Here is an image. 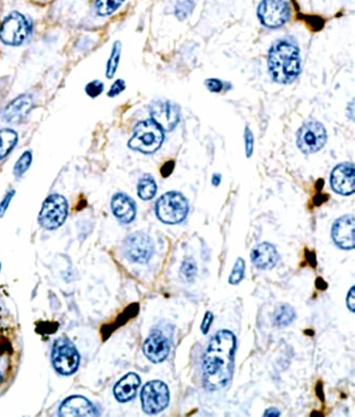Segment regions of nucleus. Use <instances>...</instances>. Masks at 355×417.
<instances>
[{
    "label": "nucleus",
    "mask_w": 355,
    "mask_h": 417,
    "mask_svg": "<svg viewBox=\"0 0 355 417\" xmlns=\"http://www.w3.org/2000/svg\"><path fill=\"white\" fill-rule=\"evenodd\" d=\"M244 142H246L247 157L250 158L252 156L253 150H254V137L249 127H247L246 132H244Z\"/></svg>",
    "instance_id": "7c9ffc66"
},
{
    "label": "nucleus",
    "mask_w": 355,
    "mask_h": 417,
    "mask_svg": "<svg viewBox=\"0 0 355 417\" xmlns=\"http://www.w3.org/2000/svg\"><path fill=\"white\" fill-rule=\"evenodd\" d=\"M327 138V130L321 123L309 121L300 127L297 144L304 154H313L325 146Z\"/></svg>",
    "instance_id": "1a4fd4ad"
},
{
    "label": "nucleus",
    "mask_w": 355,
    "mask_h": 417,
    "mask_svg": "<svg viewBox=\"0 0 355 417\" xmlns=\"http://www.w3.org/2000/svg\"><path fill=\"white\" fill-rule=\"evenodd\" d=\"M33 107L32 97L27 94L13 99L3 111V119L9 123H19L30 113Z\"/></svg>",
    "instance_id": "a211bd4d"
},
{
    "label": "nucleus",
    "mask_w": 355,
    "mask_h": 417,
    "mask_svg": "<svg viewBox=\"0 0 355 417\" xmlns=\"http://www.w3.org/2000/svg\"><path fill=\"white\" fill-rule=\"evenodd\" d=\"M194 8L192 0H182L176 5L175 14L180 19H185L191 13Z\"/></svg>",
    "instance_id": "cd10ccee"
},
{
    "label": "nucleus",
    "mask_w": 355,
    "mask_h": 417,
    "mask_svg": "<svg viewBox=\"0 0 355 417\" xmlns=\"http://www.w3.org/2000/svg\"><path fill=\"white\" fill-rule=\"evenodd\" d=\"M332 238L340 249H354L355 220L352 215H346L335 221L332 228Z\"/></svg>",
    "instance_id": "ddd939ff"
},
{
    "label": "nucleus",
    "mask_w": 355,
    "mask_h": 417,
    "mask_svg": "<svg viewBox=\"0 0 355 417\" xmlns=\"http://www.w3.org/2000/svg\"><path fill=\"white\" fill-rule=\"evenodd\" d=\"M278 256L276 246L269 242H262L255 246L251 253V260L258 269H272L278 264Z\"/></svg>",
    "instance_id": "6ab92c4d"
},
{
    "label": "nucleus",
    "mask_w": 355,
    "mask_h": 417,
    "mask_svg": "<svg viewBox=\"0 0 355 417\" xmlns=\"http://www.w3.org/2000/svg\"><path fill=\"white\" fill-rule=\"evenodd\" d=\"M355 287L353 286L352 289L349 291L348 295H347V305H348L349 309L351 312L354 313L355 305H354V295H355Z\"/></svg>",
    "instance_id": "c9c22d12"
},
{
    "label": "nucleus",
    "mask_w": 355,
    "mask_h": 417,
    "mask_svg": "<svg viewBox=\"0 0 355 417\" xmlns=\"http://www.w3.org/2000/svg\"><path fill=\"white\" fill-rule=\"evenodd\" d=\"M164 140V129L154 120L142 121L133 129V135L128 141L131 150L144 154H152L162 146Z\"/></svg>",
    "instance_id": "7ed1b4c3"
},
{
    "label": "nucleus",
    "mask_w": 355,
    "mask_h": 417,
    "mask_svg": "<svg viewBox=\"0 0 355 417\" xmlns=\"http://www.w3.org/2000/svg\"><path fill=\"white\" fill-rule=\"evenodd\" d=\"M268 68L274 81L290 84L297 79L301 72L299 47L288 40L274 43L269 50Z\"/></svg>",
    "instance_id": "f03ea898"
},
{
    "label": "nucleus",
    "mask_w": 355,
    "mask_h": 417,
    "mask_svg": "<svg viewBox=\"0 0 355 417\" xmlns=\"http://www.w3.org/2000/svg\"><path fill=\"white\" fill-rule=\"evenodd\" d=\"M19 136L12 129H0V159L7 157L8 155L17 146Z\"/></svg>",
    "instance_id": "4be33fe9"
},
{
    "label": "nucleus",
    "mask_w": 355,
    "mask_h": 417,
    "mask_svg": "<svg viewBox=\"0 0 355 417\" xmlns=\"http://www.w3.org/2000/svg\"><path fill=\"white\" fill-rule=\"evenodd\" d=\"M220 178H221V176L218 175V174H215V175H213V185H215V186L219 185Z\"/></svg>",
    "instance_id": "58836bf2"
},
{
    "label": "nucleus",
    "mask_w": 355,
    "mask_h": 417,
    "mask_svg": "<svg viewBox=\"0 0 355 417\" xmlns=\"http://www.w3.org/2000/svg\"><path fill=\"white\" fill-rule=\"evenodd\" d=\"M205 85L208 90L211 92H220L223 88L222 81L219 79H213V78L206 80Z\"/></svg>",
    "instance_id": "473e14b6"
},
{
    "label": "nucleus",
    "mask_w": 355,
    "mask_h": 417,
    "mask_svg": "<svg viewBox=\"0 0 355 417\" xmlns=\"http://www.w3.org/2000/svg\"><path fill=\"white\" fill-rule=\"evenodd\" d=\"M111 209L119 222L128 224L136 218L137 208L135 202L125 193H117L111 200Z\"/></svg>",
    "instance_id": "f3484780"
},
{
    "label": "nucleus",
    "mask_w": 355,
    "mask_h": 417,
    "mask_svg": "<svg viewBox=\"0 0 355 417\" xmlns=\"http://www.w3.org/2000/svg\"><path fill=\"white\" fill-rule=\"evenodd\" d=\"M236 347V336L229 330L218 331L208 342L202 361L204 387L208 391H221L231 382Z\"/></svg>",
    "instance_id": "f257e3e1"
},
{
    "label": "nucleus",
    "mask_w": 355,
    "mask_h": 417,
    "mask_svg": "<svg viewBox=\"0 0 355 417\" xmlns=\"http://www.w3.org/2000/svg\"><path fill=\"white\" fill-rule=\"evenodd\" d=\"M52 362L55 369L61 375L68 376L75 373L79 366L80 356L70 340L59 338L52 348Z\"/></svg>",
    "instance_id": "423d86ee"
},
{
    "label": "nucleus",
    "mask_w": 355,
    "mask_h": 417,
    "mask_svg": "<svg viewBox=\"0 0 355 417\" xmlns=\"http://www.w3.org/2000/svg\"><path fill=\"white\" fill-rule=\"evenodd\" d=\"M3 374H1V371H0V382H1V381H3Z\"/></svg>",
    "instance_id": "ea45409f"
},
{
    "label": "nucleus",
    "mask_w": 355,
    "mask_h": 417,
    "mask_svg": "<svg viewBox=\"0 0 355 417\" xmlns=\"http://www.w3.org/2000/svg\"><path fill=\"white\" fill-rule=\"evenodd\" d=\"M31 162H32V154L29 151L23 153L19 159L17 160L15 166V174L17 177H21L23 174L26 173L29 169Z\"/></svg>",
    "instance_id": "a878e982"
},
{
    "label": "nucleus",
    "mask_w": 355,
    "mask_h": 417,
    "mask_svg": "<svg viewBox=\"0 0 355 417\" xmlns=\"http://www.w3.org/2000/svg\"><path fill=\"white\" fill-rule=\"evenodd\" d=\"M174 168V162H169L168 164H164V168H162V173L164 176H169L172 171H173Z\"/></svg>",
    "instance_id": "e433bc0d"
},
{
    "label": "nucleus",
    "mask_w": 355,
    "mask_h": 417,
    "mask_svg": "<svg viewBox=\"0 0 355 417\" xmlns=\"http://www.w3.org/2000/svg\"><path fill=\"white\" fill-rule=\"evenodd\" d=\"M153 120L164 130H173L180 121V108L168 101H158L151 107Z\"/></svg>",
    "instance_id": "f8f14e48"
},
{
    "label": "nucleus",
    "mask_w": 355,
    "mask_h": 417,
    "mask_svg": "<svg viewBox=\"0 0 355 417\" xmlns=\"http://www.w3.org/2000/svg\"><path fill=\"white\" fill-rule=\"evenodd\" d=\"M280 413L278 412V409H268V410L265 412V416H280Z\"/></svg>",
    "instance_id": "4c0bfd02"
},
{
    "label": "nucleus",
    "mask_w": 355,
    "mask_h": 417,
    "mask_svg": "<svg viewBox=\"0 0 355 417\" xmlns=\"http://www.w3.org/2000/svg\"><path fill=\"white\" fill-rule=\"evenodd\" d=\"M170 391L162 381H150L143 387L141 391V403L144 412L157 414L168 407Z\"/></svg>",
    "instance_id": "6e6552de"
},
{
    "label": "nucleus",
    "mask_w": 355,
    "mask_h": 417,
    "mask_svg": "<svg viewBox=\"0 0 355 417\" xmlns=\"http://www.w3.org/2000/svg\"><path fill=\"white\" fill-rule=\"evenodd\" d=\"M331 186L335 193L341 195L354 193L355 172L353 164H340L335 166L331 174Z\"/></svg>",
    "instance_id": "4468645a"
},
{
    "label": "nucleus",
    "mask_w": 355,
    "mask_h": 417,
    "mask_svg": "<svg viewBox=\"0 0 355 417\" xmlns=\"http://www.w3.org/2000/svg\"><path fill=\"white\" fill-rule=\"evenodd\" d=\"M182 275L187 279V281H193L194 278L197 275L198 268L194 260L192 258L185 260L182 266Z\"/></svg>",
    "instance_id": "c85d7f7f"
},
{
    "label": "nucleus",
    "mask_w": 355,
    "mask_h": 417,
    "mask_svg": "<svg viewBox=\"0 0 355 417\" xmlns=\"http://www.w3.org/2000/svg\"><path fill=\"white\" fill-rule=\"evenodd\" d=\"M157 185L154 178L151 176H144L141 178L138 184V195L144 201L152 200L156 195Z\"/></svg>",
    "instance_id": "5701e85b"
},
{
    "label": "nucleus",
    "mask_w": 355,
    "mask_h": 417,
    "mask_svg": "<svg viewBox=\"0 0 355 417\" xmlns=\"http://www.w3.org/2000/svg\"><path fill=\"white\" fill-rule=\"evenodd\" d=\"M15 195V190H11L9 193L6 195L5 199L3 200V202L0 203V217H3L5 215L6 211H7L8 207H9L10 202H11L12 197Z\"/></svg>",
    "instance_id": "72a5a7b5"
},
{
    "label": "nucleus",
    "mask_w": 355,
    "mask_h": 417,
    "mask_svg": "<svg viewBox=\"0 0 355 417\" xmlns=\"http://www.w3.org/2000/svg\"><path fill=\"white\" fill-rule=\"evenodd\" d=\"M213 321V314L211 312H207L204 317L203 322H202L201 330L203 334H207L209 328H211V324Z\"/></svg>",
    "instance_id": "f704fd0d"
},
{
    "label": "nucleus",
    "mask_w": 355,
    "mask_h": 417,
    "mask_svg": "<svg viewBox=\"0 0 355 417\" xmlns=\"http://www.w3.org/2000/svg\"><path fill=\"white\" fill-rule=\"evenodd\" d=\"M257 17L265 27L280 28L289 19V6L285 0H262L257 9Z\"/></svg>",
    "instance_id": "9d476101"
},
{
    "label": "nucleus",
    "mask_w": 355,
    "mask_h": 417,
    "mask_svg": "<svg viewBox=\"0 0 355 417\" xmlns=\"http://www.w3.org/2000/svg\"><path fill=\"white\" fill-rule=\"evenodd\" d=\"M121 52V42H119V41H117V42L113 44L111 55H110L109 60H108L107 72H106V75H107L108 78H113V76H115V72H117V68H119Z\"/></svg>",
    "instance_id": "393cba45"
},
{
    "label": "nucleus",
    "mask_w": 355,
    "mask_h": 417,
    "mask_svg": "<svg viewBox=\"0 0 355 417\" xmlns=\"http://www.w3.org/2000/svg\"><path fill=\"white\" fill-rule=\"evenodd\" d=\"M189 203L182 193L171 191L162 195L156 203V215L166 224H178L187 218Z\"/></svg>",
    "instance_id": "20e7f679"
},
{
    "label": "nucleus",
    "mask_w": 355,
    "mask_h": 417,
    "mask_svg": "<svg viewBox=\"0 0 355 417\" xmlns=\"http://www.w3.org/2000/svg\"><path fill=\"white\" fill-rule=\"evenodd\" d=\"M68 205L66 197L60 195H52L45 200L39 222L46 230H56L64 224L68 217Z\"/></svg>",
    "instance_id": "0eeeda50"
},
{
    "label": "nucleus",
    "mask_w": 355,
    "mask_h": 417,
    "mask_svg": "<svg viewBox=\"0 0 355 417\" xmlns=\"http://www.w3.org/2000/svg\"><path fill=\"white\" fill-rule=\"evenodd\" d=\"M295 318V309L287 303L278 305L274 313V322L278 328H285V327L289 326Z\"/></svg>",
    "instance_id": "412c9836"
},
{
    "label": "nucleus",
    "mask_w": 355,
    "mask_h": 417,
    "mask_svg": "<svg viewBox=\"0 0 355 417\" xmlns=\"http://www.w3.org/2000/svg\"><path fill=\"white\" fill-rule=\"evenodd\" d=\"M125 88H126V85H125L124 80L117 79V81L111 86V88H110L109 92H108V97H117L119 94H121L122 92L124 91Z\"/></svg>",
    "instance_id": "2f4dec72"
},
{
    "label": "nucleus",
    "mask_w": 355,
    "mask_h": 417,
    "mask_svg": "<svg viewBox=\"0 0 355 417\" xmlns=\"http://www.w3.org/2000/svg\"><path fill=\"white\" fill-rule=\"evenodd\" d=\"M59 415L64 417L97 416L99 413L91 401L82 396H72L66 399L59 409Z\"/></svg>",
    "instance_id": "dca6fc26"
},
{
    "label": "nucleus",
    "mask_w": 355,
    "mask_h": 417,
    "mask_svg": "<svg viewBox=\"0 0 355 417\" xmlns=\"http://www.w3.org/2000/svg\"><path fill=\"white\" fill-rule=\"evenodd\" d=\"M244 270H246L244 260L241 258H237L234 268L231 270V275H229V284L237 285V284L240 283L242 281L243 277H244Z\"/></svg>",
    "instance_id": "bb28decb"
},
{
    "label": "nucleus",
    "mask_w": 355,
    "mask_h": 417,
    "mask_svg": "<svg viewBox=\"0 0 355 417\" xmlns=\"http://www.w3.org/2000/svg\"><path fill=\"white\" fill-rule=\"evenodd\" d=\"M140 378L136 374H127L115 385L113 393L119 403H127L136 397L137 391L140 387Z\"/></svg>",
    "instance_id": "aec40b11"
},
{
    "label": "nucleus",
    "mask_w": 355,
    "mask_h": 417,
    "mask_svg": "<svg viewBox=\"0 0 355 417\" xmlns=\"http://www.w3.org/2000/svg\"><path fill=\"white\" fill-rule=\"evenodd\" d=\"M170 342L162 333H152L143 344L144 356L153 363H162L170 353Z\"/></svg>",
    "instance_id": "2eb2a0df"
},
{
    "label": "nucleus",
    "mask_w": 355,
    "mask_h": 417,
    "mask_svg": "<svg viewBox=\"0 0 355 417\" xmlns=\"http://www.w3.org/2000/svg\"><path fill=\"white\" fill-rule=\"evenodd\" d=\"M124 253L131 262L144 264L151 260L154 253V244L148 235L135 233L125 240Z\"/></svg>",
    "instance_id": "9b49d317"
},
{
    "label": "nucleus",
    "mask_w": 355,
    "mask_h": 417,
    "mask_svg": "<svg viewBox=\"0 0 355 417\" xmlns=\"http://www.w3.org/2000/svg\"><path fill=\"white\" fill-rule=\"evenodd\" d=\"M104 91V84L99 80H93V81L88 84L87 87H86V93L89 95L92 99H95V97H99L103 93Z\"/></svg>",
    "instance_id": "c756f323"
},
{
    "label": "nucleus",
    "mask_w": 355,
    "mask_h": 417,
    "mask_svg": "<svg viewBox=\"0 0 355 417\" xmlns=\"http://www.w3.org/2000/svg\"><path fill=\"white\" fill-rule=\"evenodd\" d=\"M124 0H95L96 14L99 17H108L117 11Z\"/></svg>",
    "instance_id": "b1692460"
},
{
    "label": "nucleus",
    "mask_w": 355,
    "mask_h": 417,
    "mask_svg": "<svg viewBox=\"0 0 355 417\" xmlns=\"http://www.w3.org/2000/svg\"><path fill=\"white\" fill-rule=\"evenodd\" d=\"M31 33V23L19 12H12L0 26V40L10 46L23 44Z\"/></svg>",
    "instance_id": "39448f33"
}]
</instances>
